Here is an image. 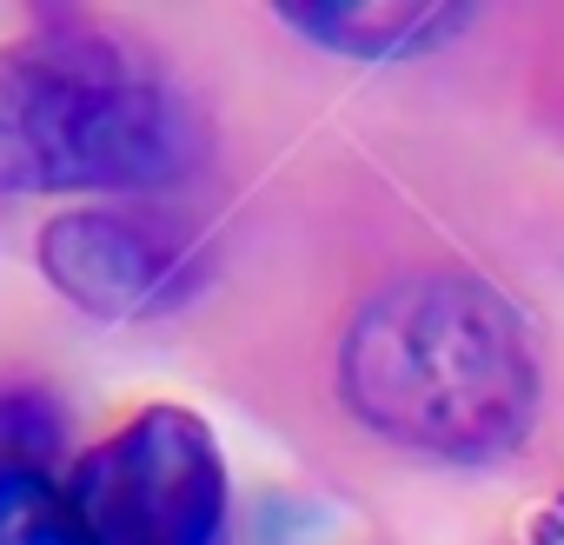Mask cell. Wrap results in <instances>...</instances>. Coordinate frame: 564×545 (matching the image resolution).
Returning <instances> with one entry per match:
<instances>
[{"label": "cell", "instance_id": "6da1fadb", "mask_svg": "<svg viewBox=\"0 0 564 545\" xmlns=\"http://www.w3.org/2000/svg\"><path fill=\"white\" fill-rule=\"evenodd\" d=\"M339 399L405 452L491 466L538 419V346L524 313L465 266L372 287L339 340Z\"/></svg>", "mask_w": 564, "mask_h": 545}, {"label": "cell", "instance_id": "7a4b0ae2", "mask_svg": "<svg viewBox=\"0 0 564 545\" xmlns=\"http://www.w3.org/2000/svg\"><path fill=\"white\" fill-rule=\"evenodd\" d=\"M193 167V107L94 21L61 14L0 47V193H133Z\"/></svg>", "mask_w": 564, "mask_h": 545}, {"label": "cell", "instance_id": "3957f363", "mask_svg": "<svg viewBox=\"0 0 564 545\" xmlns=\"http://www.w3.org/2000/svg\"><path fill=\"white\" fill-rule=\"evenodd\" d=\"M67 505L87 545H213L226 519L219 439L186 406H140L80 452Z\"/></svg>", "mask_w": 564, "mask_h": 545}, {"label": "cell", "instance_id": "277c9868", "mask_svg": "<svg viewBox=\"0 0 564 545\" xmlns=\"http://www.w3.org/2000/svg\"><path fill=\"white\" fill-rule=\"evenodd\" d=\"M41 272L94 320H153L199 287V253L166 220L80 206L41 226Z\"/></svg>", "mask_w": 564, "mask_h": 545}, {"label": "cell", "instance_id": "5b68a950", "mask_svg": "<svg viewBox=\"0 0 564 545\" xmlns=\"http://www.w3.org/2000/svg\"><path fill=\"white\" fill-rule=\"evenodd\" d=\"M293 34L346 61H412L471 28L478 8H419V0H286L272 8Z\"/></svg>", "mask_w": 564, "mask_h": 545}, {"label": "cell", "instance_id": "8992f818", "mask_svg": "<svg viewBox=\"0 0 564 545\" xmlns=\"http://www.w3.org/2000/svg\"><path fill=\"white\" fill-rule=\"evenodd\" d=\"M0 545H87L67 485H54L41 466H0Z\"/></svg>", "mask_w": 564, "mask_h": 545}, {"label": "cell", "instance_id": "52a82bcc", "mask_svg": "<svg viewBox=\"0 0 564 545\" xmlns=\"http://www.w3.org/2000/svg\"><path fill=\"white\" fill-rule=\"evenodd\" d=\"M61 439H67V413L47 386L0 380V466H41L47 472Z\"/></svg>", "mask_w": 564, "mask_h": 545}, {"label": "cell", "instance_id": "ba28073f", "mask_svg": "<svg viewBox=\"0 0 564 545\" xmlns=\"http://www.w3.org/2000/svg\"><path fill=\"white\" fill-rule=\"evenodd\" d=\"M531 545H564V492L531 519Z\"/></svg>", "mask_w": 564, "mask_h": 545}]
</instances>
